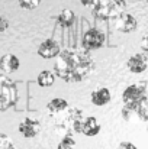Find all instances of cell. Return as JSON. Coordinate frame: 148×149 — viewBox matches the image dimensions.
I'll return each instance as SVG.
<instances>
[{
	"label": "cell",
	"mask_w": 148,
	"mask_h": 149,
	"mask_svg": "<svg viewBox=\"0 0 148 149\" xmlns=\"http://www.w3.org/2000/svg\"><path fill=\"white\" fill-rule=\"evenodd\" d=\"M55 58L54 74L65 83L83 81L95 70V61L87 49L65 48Z\"/></svg>",
	"instance_id": "6da1fadb"
},
{
	"label": "cell",
	"mask_w": 148,
	"mask_h": 149,
	"mask_svg": "<svg viewBox=\"0 0 148 149\" xmlns=\"http://www.w3.org/2000/svg\"><path fill=\"white\" fill-rule=\"evenodd\" d=\"M126 9V0H99L97 4L92 9L93 16L102 19V20H109V19H116L121 13H123Z\"/></svg>",
	"instance_id": "7a4b0ae2"
},
{
	"label": "cell",
	"mask_w": 148,
	"mask_h": 149,
	"mask_svg": "<svg viewBox=\"0 0 148 149\" xmlns=\"http://www.w3.org/2000/svg\"><path fill=\"white\" fill-rule=\"evenodd\" d=\"M16 99V90L10 80L0 75V111L7 110Z\"/></svg>",
	"instance_id": "3957f363"
},
{
	"label": "cell",
	"mask_w": 148,
	"mask_h": 149,
	"mask_svg": "<svg viewBox=\"0 0 148 149\" xmlns=\"http://www.w3.org/2000/svg\"><path fill=\"white\" fill-rule=\"evenodd\" d=\"M105 45V35L102 31H99L96 28L89 29L84 36H83V47L87 51H95L100 49Z\"/></svg>",
	"instance_id": "277c9868"
},
{
	"label": "cell",
	"mask_w": 148,
	"mask_h": 149,
	"mask_svg": "<svg viewBox=\"0 0 148 149\" xmlns=\"http://www.w3.org/2000/svg\"><path fill=\"white\" fill-rule=\"evenodd\" d=\"M19 133L23 136V138H28V139H31V138H35L38 133H39V130H41V123L36 120V119H34V117H25L20 123H19Z\"/></svg>",
	"instance_id": "5b68a950"
},
{
	"label": "cell",
	"mask_w": 148,
	"mask_h": 149,
	"mask_svg": "<svg viewBox=\"0 0 148 149\" xmlns=\"http://www.w3.org/2000/svg\"><path fill=\"white\" fill-rule=\"evenodd\" d=\"M116 28L119 32H123V33H131V32H135L137 28H138V20L135 19V16H132L131 13H121L118 17H116Z\"/></svg>",
	"instance_id": "8992f818"
},
{
	"label": "cell",
	"mask_w": 148,
	"mask_h": 149,
	"mask_svg": "<svg viewBox=\"0 0 148 149\" xmlns=\"http://www.w3.org/2000/svg\"><path fill=\"white\" fill-rule=\"evenodd\" d=\"M123 111H131V113L135 111L141 120H148V99L145 96H142L141 99L134 101V103L125 104Z\"/></svg>",
	"instance_id": "52a82bcc"
},
{
	"label": "cell",
	"mask_w": 148,
	"mask_h": 149,
	"mask_svg": "<svg viewBox=\"0 0 148 149\" xmlns=\"http://www.w3.org/2000/svg\"><path fill=\"white\" fill-rule=\"evenodd\" d=\"M60 51L61 49H60V45L57 44V41L45 39L38 48V55L41 58H45V59H52L60 54Z\"/></svg>",
	"instance_id": "ba28073f"
},
{
	"label": "cell",
	"mask_w": 148,
	"mask_h": 149,
	"mask_svg": "<svg viewBox=\"0 0 148 149\" xmlns=\"http://www.w3.org/2000/svg\"><path fill=\"white\" fill-rule=\"evenodd\" d=\"M145 94V86L144 84H132L129 87L125 88V91L122 93V100L125 104L128 103H134L137 100H140Z\"/></svg>",
	"instance_id": "9c48e42d"
},
{
	"label": "cell",
	"mask_w": 148,
	"mask_h": 149,
	"mask_svg": "<svg viewBox=\"0 0 148 149\" xmlns=\"http://www.w3.org/2000/svg\"><path fill=\"white\" fill-rule=\"evenodd\" d=\"M147 64H148V59L144 54H135V55H132V56L128 59L126 67H128V70H129L131 72H134V74H141V72H144V71L147 70Z\"/></svg>",
	"instance_id": "30bf717a"
},
{
	"label": "cell",
	"mask_w": 148,
	"mask_h": 149,
	"mask_svg": "<svg viewBox=\"0 0 148 149\" xmlns=\"http://www.w3.org/2000/svg\"><path fill=\"white\" fill-rule=\"evenodd\" d=\"M20 67V61L16 55L13 54H4L1 58H0V70L3 72H7V74H12L15 71H18Z\"/></svg>",
	"instance_id": "8fae6325"
},
{
	"label": "cell",
	"mask_w": 148,
	"mask_h": 149,
	"mask_svg": "<svg viewBox=\"0 0 148 149\" xmlns=\"http://www.w3.org/2000/svg\"><path fill=\"white\" fill-rule=\"evenodd\" d=\"M100 132V123L97 122L96 117L89 116L84 117L81 122V135L84 136H96Z\"/></svg>",
	"instance_id": "7c38bea8"
},
{
	"label": "cell",
	"mask_w": 148,
	"mask_h": 149,
	"mask_svg": "<svg viewBox=\"0 0 148 149\" xmlns=\"http://www.w3.org/2000/svg\"><path fill=\"white\" fill-rule=\"evenodd\" d=\"M92 103L95 106H105L110 101V91L106 87H97L92 93Z\"/></svg>",
	"instance_id": "4fadbf2b"
},
{
	"label": "cell",
	"mask_w": 148,
	"mask_h": 149,
	"mask_svg": "<svg viewBox=\"0 0 148 149\" xmlns=\"http://www.w3.org/2000/svg\"><path fill=\"white\" fill-rule=\"evenodd\" d=\"M74 20H76V15H74V12H73L71 9H64V10H61V12L58 13V16H57L58 25H60L61 28H64V29L70 28V26L74 23Z\"/></svg>",
	"instance_id": "5bb4252c"
},
{
	"label": "cell",
	"mask_w": 148,
	"mask_h": 149,
	"mask_svg": "<svg viewBox=\"0 0 148 149\" xmlns=\"http://www.w3.org/2000/svg\"><path fill=\"white\" fill-rule=\"evenodd\" d=\"M65 109H68V103L67 100L60 99V97H55L47 104V110H48L49 114H57L60 111H64Z\"/></svg>",
	"instance_id": "9a60e30c"
},
{
	"label": "cell",
	"mask_w": 148,
	"mask_h": 149,
	"mask_svg": "<svg viewBox=\"0 0 148 149\" xmlns=\"http://www.w3.org/2000/svg\"><path fill=\"white\" fill-rule=\"evenodd\" d=\"M36 81H38V84H39L41 87H45V88H47V87H52L54 83H55V74H54L52 71H48V70L41 71V72L38 74Z\"/></svg>",
	"instance_id": "2e32d148"
},
{
	"label": "cell",
	"mask_w": 148,
	"mask_h": 149,
	"mask_svg": "<svg viewBox=\"0 0 148 149\" xmlns=\"http://www.w3.org/2000/svg\"><path fill=\"white\" fill-rule=\"evenodd\" d=\"M74 146H76L74 138H73L71 135H65V136L62 138V141L60 142L58 149H74Z\"/></svg>",
	"instance_id": "e0dca14e"
},
{
	"label": "cell",
	"mask_w": 148,
	"mask_h": 149,
	"mask_svg": "<svg viewBox=\"0 0 148 149\" xmlns=\"http://www.w3.org/2000/svg\"><path fill=\"white\" fill-rule=\"evenodd\" d=\"M19 6L25 10H34L41 4V0H18Z\"/></svg>",
	"instance_id": "ac0fdd59"
},
{
	"label": "cell",
	"mask_w": 148,
	"mask_h": 149,
	"mask_svg": "<svg viewBox=\"0 0 148 149\" xmlns=\"http://www.w3.org/2000/svg\"><path fill=\"white\" fill-rule=\"evenodd\" d=\"M0 149H16L13 141L4 133H0Z\"/></svg>",
	"instance_id": "d6986e66"
},
{
	"label": "cell",
	"mask_w": 148,
	"mask_h": 149,
	"mask_svg": "<svg viewBox=\"0 0 148 149\" xmlns=\"http://www.w3.org/2000/svg\"><path fill=\"white\" fill-rule=\"evenodd\" d=\"M7 28H9V22H7V19L3 17V16H0V33L6 32Z\"/></svg>",
	"instance_id": "ffe728a7"
},
{
	"label": "cell",
	"mask_w": 148,
	"mask_h": 149,
	"mask_svg": "<svg viewBox=\"0 0 148 149\" xmlns=\"http://www.w3.org/2000/svg\"><path fill=\"white\" fill-rule=\"evenodd\" d=\"M116 149H138L132 142H121Z\"/></svg>",
	"instance_id": "44dd1931"
},
{
	"label": "cell",
	"mask_w": 148,
	"mask_h": 149,
	"mask_svg": "<svg viewBox=\"0 0 148 149\" xmlns=\"http://www.w3.org/2000/svg\"><path fill=\"white\" fill-rule=\"evenodd\" d=\"M81 1V4L84 6V7H89V9H93L96 4H97L99 0H80Z\"/></svg>",
	"instance_id": "7402d4cb"
},
{
	"label": "cell",
	"mask_w": 148,
	"mask_h": 149,
	"mask_svg": "<svg viewBox=\"0 0 148 149\" xmlns=\"http://www.w3.org/2000/svg\"><path fill=\"white\" fill-rule=\"evenodd\" d=\"M142 51H144V55L147 56V59H148V33L142 38Z\"/></svg>",
	"instance_id": "603a6c76"
},
{
	"label": "cell",
	"mask_w": 148,
	"mask_h": 149,
	"mask_svg": "<svg viewBox=\"0 0 148 149\" xmlns=\"http://www.w3.org/2000/svg\"><path fill=\"white\" fill-rule=\"evenodd\" d=\"M147 132H148V126H147Z\"/></svg>",
	"instance_id": "cb8c5ba5"
},
{
	"label": "cell",
	"mask_w": 148,
	"mask_h": 149,
	"mask_svg": "<svg viewBox=\"0 0 148 149\" xmlns=\"http://www.w3.org/2000/svg\"><path fill=\"white\" fill-rule=\"evenodd\" d=\"M147 3H148V0H147Z\"/></svg>",
	"instance_id": "d4e9b609"
},
{
	"label": "cell",
	"mask_w": 148,
	"mask_h": 149,
	"mask_svg": "<svg viewBox=\"0 0 148 149\" xmlns=\"http://www.w3.org/2000/svg\"><path fill=\"white\" fill-rule=\"evenodd\" d=\"M0 16H1V15H0Z\"/></svg>",
	"instance_id": "484cf974"
}]
</instances>
